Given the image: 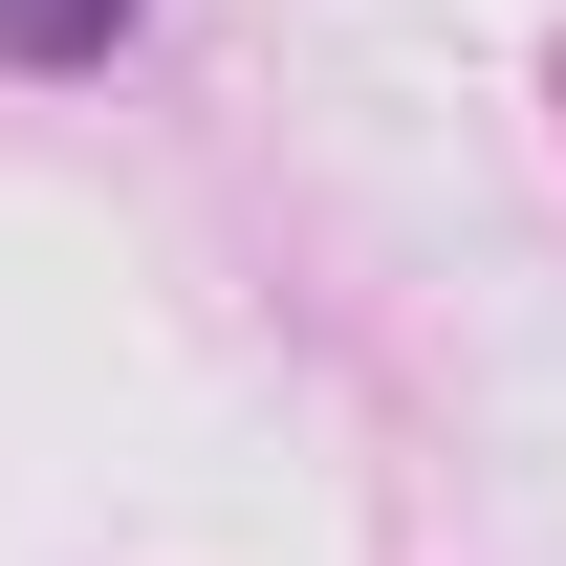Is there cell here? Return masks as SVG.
I'll use <instances>...</instances> for the list:
<instances>
[{
	"label": "cell",
	"instance_id": "obj_1",
	"mask_svg": "<svg viewBox=\"0 0 566 566\" xmlns=\"http://www.w3.org/2000/svg\"><path fill=\"white\" fill-rule=\"evenodd\" d=\"M132 22H153V0H0V66H22V87H66V66H109Z\"/></svg>",
	"mask_w": 566,
	"mask_h": 566
}]
</instances>
